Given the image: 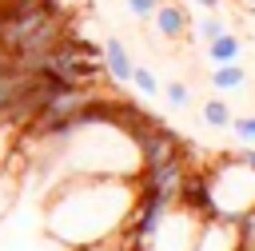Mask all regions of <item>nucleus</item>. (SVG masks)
<instances>
[{"mask_svg":"<svg viewBox=\"0 0 255 251\" xmlns=\"http://www.w3.org/2000/svg\"><path fill=\"white\" fill-rule=\"evenodd\" d=\"M131 203H135L131 175H76L52 195L48 223L56 239L72 247H88L116 239V231L131 215Z\"/></svg>","mask_w":255,"mask_h":251,"instance_id":"f257e3e1","label":"nucleus"},{"mask_svg":"<svg viewBox=\"0 0 255 251\" xmlns=\"http://www.w3.org/2000/svg\"><path fill=\"white\" fill-rule=\"evenodd\" d=\"M100 64H104V72L116 80V84H128L131 80V56H128V48L112 36V40H104V48H100Z\"/></svg>","mask_w":255,"mask_h":251,"instance_id":"f03ea898","label":"nucleus"},{"mask_svg":"<svg viewBox=\"0 0 255 251\" xmlns=\"http://www.w3.org/2000/svg\"><path fill=\"white\" fill-rule=\"evenodd\" d=\"M151 20H155V32H159L163 40H171V44L183 40V32H187V12H183L179 4H159Z\"/></svg>","mask_w":255,"mask_h":251,"instance_id":"7ed1b4c3","label":"nucleus"},{"mask_svg":"<svg viewBox=\"0 0 255 251\" xmlns=\"http://www.w3.org/2000/svg\"><path fill=\"white\" fill-rule=\"evenodd\" d=\"M207 80H211L215 92H239V88L247 84V72H243L239 60H231V64H215V72H211Z\"/></svg>","mask_w":255,"mask_h":251,"instance_id":"20e7f679","label":"nucleus"},{"mask_svg":"<svg viewBox=\"0 0 255 251\" xmlns=\"http://www.w3.org/2000/svg\"><path fill=\"white\" fill-rule=\"evenodd\" d=\"M203 48H207V60H211V64H231V60L243 56V44H239L235 32H223V36H215V40L203 44Z\"/></svg>","mask_w":255,"mask_h":251,"instance_id":"39448f33","label":"nucleus"},{"mask_svg":"<svg viewBox=\"0 0 255 251\" xmlns=\"http://www.w3.org/2000/svg\"><path fill=\"white\" fill-rule=\"evenodd\" d=\"M203 124H207V127H231V104L219 100V96L207 100V104H203Z\"/></svg>","mask_w":255,"mask_h":251,"instance_id":"423d86ee","label":"nucleus"},{"mask_svg":"<svg viewBox=\"0 0 255 251\" xmlns=\"http://www.w3.org/2000/svg\"><path fill=\"white\" fill-rule=\"evenodd\" d=\"M131 84H135V88H139V96H147V100L163 92V84H159V76H155L151 68H131Z\"/></svg>","mask_w":255,"mask_h":251,"instance_id":"0eeeda50","label":"nucleus"},{"mask_svg":"<svg viewBox=\"0 0 255 251\" xmlns=\"http://www.w3.org/2000/svg\"><path fill=\"white\" fill-rule=\"evenodd\" d=\"M223 32H227V24H223L215 12H207V16L199 20V40H203V44H211V40H215V36H223Z\"/></svg>","mask_w":255,"mask_h":251,"instance_id":"6e6552de","label":"nucleus"},{"mask_svg":"<svg viewBox=\"0 0 255 251\" xmlns=\"http://www.w3.org/2000/svg\"><path fill=\"white\" fill-rule=\"evenodd\" d=\"M163 96H167L171 108H187V104H191V88H187L183 80H171V84L163 88Z\"/></svg>","mask_w":255,"mask_h":251,"instance_id":"1a4fd4ad","label":"nucleus"},{"mask_svg":"<svg viewBox=\"0 0 255 251\" xmlns=\"http://www.w3.org/2000/svg\"><path fill=\"white\" fill-rule=\"evenodd\" d=\"M231 131L239 143H255V116H231Z\"/></svg>","mask_w":255,"mask_h":251,"instance_id":"9d476101","label":"nucleus"},{"mask_svg":"<svg viewBox=\"0 0 255 251\" xmlns=\"http://www.w3.org/2000/svg\"><path fill=\"white\" fill-rule=\"evenodd\" d=\"M124 4H128V12H131L135 20H151V16H155V8H159L163 0H124Z\"/></svg>","mask_w":255,"mask_h":251,"instance_id":"9b49d317","label":"nucleus"},{"mask_svg":"<svg viewBox=\"0 0 255 251\" xmlns=\"http://www.w3.org/2000/svg\"><path fill=\"white\" fill-rule=\"evenodd\" d=\"M235 159H239L243 167H251V171H255V143H239V151H235Z\"/></svg>","mask_w":255,"mask_h":251,"instance_id":"f8f14e48","label":"nucleus"},{"mask_svg":"<svg viewBox=\"0 0 255 251\" xmlns=\"http://www.w3.org/2000/svg\"><path fill=\"white\" fill-rule=\"evenodd\" d=\"M195 4H199L203 12H219V4H223V0H195Z\"/></svg>","mask_w":255,"mask_h":251,"instance_id":"ddd939ff","label":"nucleus"},{"mask_svg":"<svg viewBox=\"0 0 255 251\" xmlns=\"http://www.w3.org/2000/svg\"><path fill=\"white\" fill-rule=\"evenodd\" d=\"M60 4H84V0H60Z\"/></svg>","mask_w":255,"mask_h":251,"instance_id":"4468645a","label":"nucleus"}]
</instances>
